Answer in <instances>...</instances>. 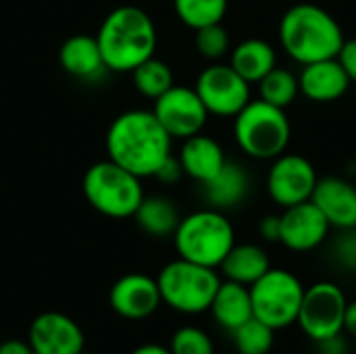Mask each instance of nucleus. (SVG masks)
<instances>
[{
  "mask_svg": "<svg viewBox=\"0 0 356 354\" xmlns=\"http://www.w3.org/2000/svg\"><path fill=\"white\" fill-rule=\"evenodd\" d=\"M171 140L152 111H127L111 123L106 152L111 161L142 179L152 177L171 154Z\"/></svg>",
  "mask_w": 356,
  "mask_h": 354,
  "instance_id": "f257e3e1",
  "label": "nucleus"
},
{
  "mask_svg": "<svg viewBox=\"0 0 356 354\" xmlns=\"http://www.w3.org/2000/svg\"><path fill=\"white\" fill-rule=\"evenodd\" d=\"M96 40L108 71L131 73L140 63L154 56L156 27L146 10L123 4L106 15Z\"/></svg>",
  "mask_w": 356,
  "mask_h": 354,
  "instance_id": "f03ea898",
  "label": "nucleus"
},
{
  "mask_svg": "<svg viewBox=\"0 0 356 354\" xmlns=\"http://www.w3.org/2000/svg\"><path fill=\"white\" fill-rule=\"evenodd\" d=\"M344 40V29L334 15L311 2L294 4L280 21L282 48L300 65L336 58Z\"/></svg>",
  "mask_w": 356,
  "mask_h": 354,
  "instance_id": "7ed1b4c3",
  "label": "nucleus"
},
{
  "mask_svg": "<svg viewBox=\"0 0 356 354\" xmlns=\"http://www.w3.org/2000/svg\"><path fill=\"white\" fill-rule=\"evenodd\" d=\"M179 259L217 269L236 244L234 225L217 209L196 211L184 217L173 234Z\"/></svg>",
  "mask_w": 356,
  "mask_h": 354,
  "instance_id": "20e7f679",
  "label": "nucleus"
},
{
  "mask_svg": "<svg viewBox=\"0 0 356 354\" xmlns=\"http://www.w3.org/2000/svg\"><path fill=\"white\" fill-rule=\"evenodd\" d=\"M292 127L284 108L265 100H250L234 117V138L238 146L252 159L273 161L286 152Z\"/></svg>",
  "mask_w": 356,
  "mask_h": 354,
  "instance_id": "39448f33",
  "label": "nucleus"
},
{
  "mask_svg": "<svg viewBox=\"0 0 356 354\" xmlns=\"http://www.w3.org/2000/svg\"><path fill=\"white\" fill-rule=\"evenodd\" d=\"M156 284L167 307L184 315H200L211 309L221 277L211 267L177 259L161 269Z\"/></svg>",
  "mask_w": 356,
  "mask_h": 354,
  "instance_id": "423d86ee",
  "label": "nucleus"
},
{
  "mask_svg": "<svg viewBox=\"0 0 356 354\" xmlns=\"http://www.w3.org/2000/svg\"><path fill=\"white\" fill-rule=\"evenodd\" d=\"M83 194L98 213L113 219L134 217L144 198L140 177L111 159L94 163L86 171Z\"/></svg>",
  "mask_w": 356,
  "mask_h": 354,
  "instance_id": "0eeeda50",
  "label": "nucleus"
},
{
  "mask_svg": "<svg viewBox=\"0 0 356 354\" xmlns=\"http://www.w3.org/2000/svg\"><path fill=\"white\" fill-rule=\"evenodd\" d=\"M305 296L302 282L286 269H269L250 286L252 317L271 330H284L296 323Z\"/></svg>",
  "mask_w": 356,
  "mask_h": 354,
  "instance_id": "6e6552de",
  "label": "nucleus"
},
{
  "mask_svg": "<svg viewBox=\"0 0 356 354\" xmlns=\"http://www.w3.org/2000/svg\"><path fill=\"white\" fill-rule=\"evenodd\" d=\"M346 307V294L338 284L317 282L311 288H305L296 323L309 340L319 344L344 332Z\"/></svg>",
  "mask_w": 356,
  "mask_h": 354,
  "instance_id": "1a4fd4ad",
  "label": "nucleus"
},
{
  "mask_svg": "<svg viewBox=\"0 0 356 354\" xmlns=\"http://www.w3.org/2000/svg\"><path fill=\"white\" fill-rule=\"evenodd\" d=\"M209 115L236 117L250 102V83L232 65H209L194 86Z\"/></svg>",
  "mask_w": 356,
  "mask_h": 354,
  "instance_id": "9d476101",
  "label": "nucleus"
},
{
  "mask_svg": "<svg viewBox=\"0 0 356 354\" xmlns=\"http://www.w3.org/2000/svg\"><path fill=\"white\" fill-rule=\"evenodd\" d=\"M152 113L167 134L177 140L200 134L209 119V111L204 108L196 90L186 86H171L154 100Z\"/></svg>",
  "mask_w": 356,
  "mask_h": 354,
  "instance_id": "9b49d317",
  "label": "nucleus"
},
{
  "mask_svg": "<svg viewBox=\"0 0 356 354\" xmlns=\"http://www.w3.org/2000/svg\"><path fill=\"white\" fill-rule=\"evenodd\" d=\"M319 177L309 159L302 154H280L267 173V192L273 202L288 209L311 200Z\"/></svg>",
  "mask_w": 356,
  "mask_h": 354,
  "instance_id": "f8f14e48",
  "label": "nucleus"
},
{
  "mask_svg": "<svg viewBox=\"0 0 356 354\" xmlns=\"http://www.w3.org/2000/svg\"><path fill=\"white\" fill-rule=\"evenodd\" d=\"M330 223L313 200L284 209L280 215V242L294 252H309L319 248L327 234Z\"/></svg>",
  "mask_w": 356,
  "mask_h": 354,
  "instance_id": "ddd939ff",
  "label": "nucleus"
},
{
  "mask_svg": "<svg viewBox=\"0 0 356 354\" xmlns=\"http://www.w3.org/2000/svg\"><path fill=\"white\" fill-rule=\"evenodd\" d=\"M33 354H79L83 351V330L65 313L46 311L29 325L27 336Z\"/></svg>",
  "mask_w": 356,
  "mask_h": 354,
  "instance_id": "4468645a",
  "label": "nucleus"
},
{
  "mask_svg": "<svg viewBox=\"0 0 356 354\" xmlns=\"http://www.w3.org/2000/svg\"><path fill=\"white\" fill-rule=\"evenodd\" d=\"M161 292L154 277L146 273H127L119 277L111 292H108V305L111 309L129 321H142L156 313L161 307Z\"/></svg>",
  "mask_w": 356,
  "mask_h": 354,
  "instance_id": "2eb2a0df",
  "label": "nucleus"
},
{
  "mask_svg": "<svg viewBox=\"0 0 356 354\" xmlns=\"http://www.w3.org/2000/svg\"><path fill=\"white\" fill-rule=\"evenodd\" d=\"M327 223L338 230L356 227V188L342 177H323L311 196Z\"/></svg>",
  "mask_w": 356,
  "mask_h": 354,
  "instance_id": "dca6fc26",
  "label": "nucleus"
},
{
  "mask_svg": "<svg viewBox=\"0 0 356 354\" xmlns=\"http://www.w3.org/2000/svg\"><path fill=\"white\" fill-rule=\"evenodd\" d=\"M302 73L298 75L300 92L313 102H334L342 98L350 88V77L344 67L336 58H325L317 63L302 65Z\"/></svg>",
  "mask_w": 356,
  "mask_h": 354,
  "instance_id": "f3484780",
  "label": "nucleus"
},
{
  "mask_svg": "<svg viewBox=\"0 0 356 354\" xmlns=\"http://www.w3.org/2000/svg\"><path fill=\"white\" fill-rule=\"evenodd\" d=\"M58 63L69 75L83 81L100 79L108 71L96 35L88 33H77L65 40L58 50Z\"/></svg>",
  "mask_w": 356,
  "mask_h": 354,
  "instance_id": "a211bd4d",
  "label": "nucleus"
},
{
  "mask_svg": "<svg viewBox=\"0 0 356 354\" xmlns=\"http://www.w3.org/2000/svg\"><path fill=\"white\" fill-rule=\"evenodd\" d=\"M179 163H181V169L186 175H190L192 179H196L200 184H207L223 169L227 159H225L221 144L200 131V134L184 140V146L179 152Z\"/></svg>",
  "mask_w": 356,
  "mask_h": 354,
  "instance_id": "6ab92c4d",
  "label": "nucleus"
},
{
  "mask_svg": "<svg viewBox=\"0 0 356 354\" xmlns=\"http://www.w3.org/2000/svg\"><path fill=\"white\" fill-rule=\"evenodd\" d=\"M202 190H204V198L213 209L217 211L234 209L246 200L250 190V177L240 163L227 161L213 179L202 184Z\"/></svg>",
  "mask_w": 356,
  "mask_h": 354,
  "instance_id": "aec40b11",
  "label": "nucleus"
},
{
  "mask_svg": "<svg viewBox=\"0 0 356 354\" xmlns=\"http://www.w3.org/2000/svg\"><path fill=\"white\" fill-rule=\"evenodd\" d=\"M215 317V321L227 330L234 332L248 319H252V300H250V288L236 284V282H221L219 290L211 303L209 309Z\"/></svg>",
  "mask_w": 356,
  "mask_h": 354,
  "instance_id": "412c9836",
  "label": "nucleus"
},
{
  "mask_svg": "<svg viewBox=\"0 0 356 354\" xmlns=\"http://www.w3.org/2000/svg\"><path fill=\"white\" fill-rule=\"evenodd\" d=\"M219 269L225 275V280L250 288L259 277H263L271 269V263L267 252L259 244H234V248L227 252Z\"/></svg>",
  "mask_w": 356,
  "mask_h": 354,
  "instance_id": "4be33fe9",
  "label": "nucleus"
},
{
  "mask_svg": "<svg viewBox=\"0 0 356 354\" xmlns=\"http://www.w3.org/2000/svg\"><path fill=\"white\" fill-rule=\"evenodd\" d=\"M277 63L275 50L269 42L259 38H248L240 42L234 52L229 65L236 69L238 75H242L248 83H259Z\"/></svg>",
  "mask_w": 356,
  "mask_h": 354,
  "instance_id": "5701e85b",
  "label": "nucleus"
},
{
  "mask_svg": "<svg viewBox=\"0 0 356 354\" xmlns=\"http://www.w3.org/2000/svg\"><path fill=\"white\" fill-rule=\"evenodd\" d=\"M134 217L142 232L154 238L173 236L181 221L177 207L165 196H144Z\"/></svg>",
  "mask_w": 356,
  "mask_h": 354,
  "instance_id": "b1692460",
  "label": "nucleus"
},
{
  "mask_svg": "<svg viewBox=\"0 0 356 354\" xmlns=\"http://www.w3.org/2000/svg\"><path fill=\"white\" fill-rule=\"evenodd\" d=\"M259 92H261V100L277 106V108H288L296 96L300 94V86H298V77L282 67H273L261 81H259Z\"/></svg>",
  "mask_w": 356,
  "mask_h": 354,
  "instance_id": "393cba45",
  "label": "nucleus"
},
{
  "mask_svg": "<svg viewBox=\"0 0 356 354\" xmlns=\"http://www.w3.org/2000/svg\"><path fill=\"white\" fill-rule=\"evenodd\" d=\"M131 75H134V83H136L138 92L146 98H152V100H156L171 86H175L171 67L156 56H150L148 61L140 63L131 71Z\"/></svg>",
  "mask_w": 356,
  "mask_h": 354,
  "instance_id": "a878e982",
  "label": "nucleus"
},
{
  "mask_svg": "<svg viewBox=\"0 0 356 354\" xmlns=\"http://www.w3.org/2000/svg\"><path fill=\"white\" fill-rule=\"evenodd\" d=\"M179 21L194 31L213 23H221L227 13V0H173Z\"/></svg>",
  "mask_w": 356,
  "mask_h": 354,
  "instance_id": "bb28decb",
  "label": "nucleus"
},
{
  "mask_svg": "<svg viewBox=\"0 0 356 354\" xmlns=\"http://www.w3.org/2000/svg\"><path fill=\"white\" fill-rule=\"evenodd\" d=\"M238 354H269L275 342V330L259 321L257 317L242 323L232 332Z\"/></svg>",
  "mask_w": 356,
  "mask_h": 354,
  "instance_id": "cd10ccee",
  "label": "nucleus"
},
{
  "mask_svg": "<svg viewBox=\"0 0 356 354\" xmlns=\"http://www.w3.org/2000/svg\"><path fill=\"white\" fill-rule=\"evenodd\" d=\"M196 50L209 61H219L229 52V33L221 23L196 29Z\"/></svg>",
  "mask_w": 356,
  "mask_h": 354,
  "instance_id": "c85d7f7f",
  "label": "nucleus"
},
{
  "mask_svg": "<svg viewBox=\"0 0 356 354\" xmlns=\"http://www.w3.org/2000/svg\"><path fill=\"white\" fill-rule=\"evenodd\" d=\"M169 351L171 354H215V346L204 330L186 325L171 336Z\"/></svg>",
  "mask_w": 356,
  "mask_h": 354,
  "instance_id": "c756f323",
  "label": "nucleus"
},
{
  "mask_svg": "<svg viewBox=\"0 0 356 354\" xmlns=\"http://www.w3.org/2000/svg\"><path fill=\"white\" fill-rule=\"evenodd\" d=\"M181 175H184V169H181L179 159H175L173 154H169V156L161 163V167L156 169V173H154L152 177H156L161 184L171 186V184L179 182V177H181Z\"/></svg>",
  "mask_w": 356,
  "mask_h": 354,
  "instance_id": "7c9ffc66",
  "label": "nucleus"
},
{
  "mask_svg": "<svg viewBox=\"0 0 356 354\" xmlns=\"http://www.w3.org/2000/svg\"><path fill=\"white\" fill-rule=\"evenodd\" d=\"M338 61L344 67L350 81H356V38L344 40V44H342V48L338 52Z\"/></svg>",
  "mask_w": 356,
  "mask_h": 354,
  "instance_id": "2f4dec72",
  "label": "nucleus"
},
{
  "mask_svg": "<svg viewBox=\"0 0 356 354\" xmlns=\"http://www.w3.org/2000/svg\"><path fill=\"white\" fill-rule=\"evenodd\" d=\"M259 232L267 242H280V215H267L261 221Z\"/></svg>",
  "mask_w": 356,
  "mask_h": 354,
  "instance_id": "473e14b6",
  "label": "nucleus"
},
{
  "mask_svg": "<svg viewBox=\"0 0 356 354\" xmlns=\"http://www.w3.org/2000/svg\"><path fill=\"white\" fill-rule=\"evenodd\" d=\"M0 354H33V348L25 340H4L0 344Z\"/></svg>",
  "mask_w": 356,
  "mask_h": 354,
  "instance_id": "72a5a7b5",
  "label": "nucleus"
},
{
  "mask_svg": "<svg viewBox=\"0 0 356 354\" xmlns=\"http://www.w3.org/2000/svg\"><path fill=\"white\" fill-rule=\"evenodd\" d=\"M344 344H346V342L340 340V336H336V338H330V340L319 342L317 346H319L321 354H344L346 353V346H344Z\"/></svg>",
  "mask_w": 356,
  "mask_h": 354,
  "instance_id": "f704fd0d",
  "label": "nucleus"
},
{
  "mask_svg": "<svg viewBox=\"0 0 356 354\" xmlns=\"http://www.w3.org/2000/svg\"><path fill=\"white\" fill-rule=\"evenodd\" d=\"M344 332H348L353 338H356V300L348 303L346 315H344Z\"/></svg>",
  "mask_w": 356,
  "mask_h": 354,
  "instance_id": "c9c22d12",
  "label": "nucleus"
},
{
  "mask_svg": "<svg viewBox=\"0 0 356 354\" xmlns=\"http://www.w3.org/2000/svg\"><path fill=\"white\" fill-rule=\"evenodd\" d=\"M131 354H171V351L167 346H161V344H142Z\"/></svg>",
  "mask_w": 356,
  "mask_h": 354,
  "instance_id": "e433bc0d",
  "label": "nucleus"
},
{
  "mask_svg": "<svg viewBox=\"0 0 356 354\" xmlns=\"http://www.w3.org/2000/svg\"><path fill=\"white\" fill-rule=\"evenodd\" d=\"M356 230V227H355ZM353 244H355V248H356V232H355V236H353Z\"/></svg>",
  "mask_w": 356,
  "mask_h": 354,
  "instance_id": "4c0bfd02",
  "label": "nucleus"
},
{
  "mask_svg": "<svg viewBox=\"0 0 356 354\" xmlns=\"http://www.w3.org/2000/svg\"><path fill=\"white\" fill-rule=\"evenodd\" d=\"M79 354H90V353H86V351H81V353H79Z\"/></svg>",
  "mask_w": 356,
  "mask_h": 354,
  "instance_id": "58836bf2",
  "label": "nucleus"
},
{
  "mask_svg": "<svg viewBox=\"0 0 356 354\" xmlns=\"http://www.w3.org/2000/svg\"><path fill=\"white\" fill-rule=\"evenodd\" d=\"M225 354H229V353H225ZM236 354H238V353H236Z\"/></svg>",
  "mask_w": 356,
  "mask_h": 354,
  "instance_id": "ea45409f",
  "label": "nucleus"
}]
</instances>
